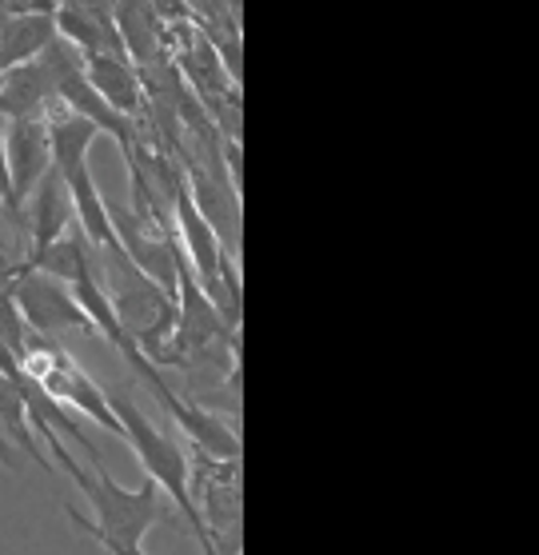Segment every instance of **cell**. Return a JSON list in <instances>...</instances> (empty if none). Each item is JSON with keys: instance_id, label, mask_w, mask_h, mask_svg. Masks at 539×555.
Here are the masks:
<instances>
[{"instance_id": "6da1fadb", "label": "cell", "mask_w": 539, "mask_h": 555, "mask_svg": "<svg viewBox=\"0 0 539 555\" xmlns=\"http://www.w3.org/2000/svg\"><path fill=\"white\" fill-rule=\"evenodd\" d=\"M44 448L56 455V464L68 472V480H73L76 488H80V495L92 504V519L80 516V512H68L76 528L85 531V535H92L97 543H128V547H140L144 535L152 531V524L161 519V504H164L161 488H156L149 476H144L140 488H120V483L108 476V467H104L101 460H92V464H97V480H88L85 467L76 464L73 452L61 443V436L44 440Z\"/></svg>"}, {"instance_id": "7a4b0ae2", "label": "cell", "mask_w": 539, "mask_h": 555, "mask_svg": "<svg viewBox=\"0 0 539 555\" xmlns=\"http://www.w3.org/2000/svg\"><path fill=\"white\" fill-rule=\"evenodd\" d=\"M104 396H108L113 416L120 420V440L132 448V455H137L140 467H144V476L184 512V524H189L192 535L201 540L204 555H224L220 543H216L213 528H208V519H204V512L196 507V495H192V483H189L192 472H189L184 452H180V443H176L172 436H164V431L140 412L137 400H132L125 388H104Z\"/></svg>"}, {"instance_id": "3957f363", "label": "cell", "mask_w": 539, "mask_h": 555, "mask_svg": "<svg viewBox=\"0 0 539 555\" xmlns=\"http://www.w3.org/2000/svg\"><path fill=\"white\" fill-rule=\"evenodd\" d=\"M13 300L21 308V320L28 324V332H37L44 340H56L61 332H88L97 336L88 315L80 312V304L73 300L68 284L44 276V272H33V268H21L13 280Z\"/></svg>"}, {"instance_id": "277c9868", "label": "cell", "mask_w": 539, "mask_h": 555, "mask_svg": "<svg viewBox=\"0 0 539 555\" xmlns=\"http://www.w3.org/2000/svg\"><path fill=\"white\" fill-rule=\"evenodd\" d=\"M152 388V396L161 400V408L172 416V424L184 436L192 440V448H196V455H204V460H240V436L232 424H224V420L216 416V412H208V408L201 404H192V400H184L180 391L164 379V372L156 367L149 379H144Z\"/></svg>"}, {"instance_id": "5b68a950", "label": "cell", "mask_w": 539, "mask_h": 555, "mask_svg": "<svg viewBox=\"0 0 539 555\" xmlns=\"http://www.w3.org/2000/svg\"><path fill=\"white\" fill-rule=\"evenodd\" d=\"M4 168H9V189L13 204L25 224V201L37 189L44 172L52 168L49 160V132L44 120H4Z\"/></svg>"}, {"instance_id": "8992f818", "label": "cell", "mask_w": 539, "mask_h": 555, "mask_svg": "<svg viewBox=\"0 0 539 555\" xmlns=\"http://www.w3.org/2000/svg\"><path fill=\"white\" fill-rule=\"evenodd\" d=\"M64 189H68V201H73V220L76 232L85 236V244L101 248V253H120V241H116L113 228V208L101 196L97 180H92V168L80 165L73 172H64Z\"/></svg>"}, {"instance_id": "52a82bcc", "label": "cell", "mask_w": 539, "mask_h": 555, "mask_svg": "<svg viewBox=\"0 0 539 555\" xmlns=\"http://www.w3.org/2000/svg\"><path fill=\"white\" fill-rule=\"evenodd\" d=\"M28 256L44 253L49 244H56L73 224V201L56 168L44 172L37 189L28 192Z\"/></svg>"}, {"instance_id": "ba28073f", "label": "cell", "mask_w": 539, "mask_h": 555, "mask_svg": "<svg viewBox=\"0 0 539 555\" xmlns=\"http://www.w3.org/2000/svg\"><path fill=\"white\" fill-rule=\"evenodd\" d=\"M85 80L101 92V101L108 108H116L120 116L137 120L140 104H144V80L132 68L125 52H101V56H88L85 61Z\"/></svg>"}, {"instance_id": "9c48e42d", "label": "cell", "mask_w": 539, "mask_h": 555, "mask_svg": "<svg viewBox=\"0 0 539 555\" xmlns=\"http://www.w3.org/2000/svg\"><path fill=\"white\" fill-rule=\"evenodd\" d=\"M56 40L52 13H4L0 21V73H13L21 64L37 61Z\"/></svg>"}, {"instance_id": "30bf717a", "label": "cell", "mask_w": 539, "mask_h": 555, "mask_svg": "<svg viewBox=\"0 0 539 555\" xmlns=\"http://www.w3.org/2000/svg\"><path fill=\"white\" fill-rule=\"evenodd\" d=\"M56 96H61V104L68 108V113L85 116L88 125H97L104 137H113L125 152L137 144V137H132V120H128V116H120L116 108H108V104L101 101V92L85 80V68L64 76L61 85H56Z\"/></svg>"}, {"instance_id": "8fae6325", "label": "cell", "mask_w": 539, "mask_h": 555, "mask_svg": "<svg viewBox=\"0 0 539 555\" xmlns=\"http://www.w3.org/2000/svg\"><path fill=\"white\" fill-rule=\"evenodd\" d=\"M44 132H49V160L61 177L73 172V168L88 165V149H92V140L101 137V128L88 125L85 116L68 113V108L52 113L44 120Z\"/></svg>"}, {"instance_id": "7c38bea8", "label": "cell", "mask_w": 539, "mask_h": 555, "mask_svg": "<svg viewBox=\"0 0 539 555\" xmlns=\"http://www.w3.org/2000/svg\"><path fill=\"white\" fill-rule=\"evenodd\" d=\"M116 37L125 44V56L152 64L161 52V16L152 9V0H116Z\"/></svg>"}, {"instance_id": "4fadbf2b", "label": "cell", "mask_w": 539, "mask_h": 555, "mask_svg": "<svg viewBox=\"0 0 539 555\" xmlns=\"http://www.w3.org/2000/svg\"><path fill=\"white\" fill-rule=\"evenodd\" d=\"M0 436L13 443V448H25V455L37 467L52 472L49 455H44V448H40V440H37V431H33V424H28L25 396H21V388H16V379L4 376V372H0Z\"/></svg>"}, {"instance_id": "5bb4252c", "label": "cell", "mask_w": 539, "mask_h": 555, "mask_svg": "<svg viewBox=\"0 0 539 555\" xmlns=\"http://www.w3.org/2000/svg\"><path fill=\"white\" fill-rule=\"evenodd\" d=\"M0 208H13L16 212V204H13V189H9V168H4V120H0ZM16 220H21V212H16ZM25 228V224H21ZM4 248V244H0Z\"/></svg>"}, {"instance_id": "9a60e30c", "label": "cell", "mask_w": 539, "mask_h": 555, "mask_svg": "<svg viewBox=\"0 0 539 555\" xmlns=\"http://www.w3.org/2000/svg\"><path fill=\"white\" fill-rule=\"evenodd\" d=\"M0 464L9 467V472H16V467H21V460H16V452H13V443L4 440V436H0Z\"/></svg>"}, {"instance_id": "2e32d148", "label": "cell", "mask_w": 539, "mask_h": 555, "mask_svg": "<svg viewBox=\"0 0 539 555\" xmlns=\"http://www.w3.org/2000/svg\"><path fill=\"white\" fill-rule=\"evenodd\" d=\"M108 555H149L144 547H128V543H101Z\"/></svg>"}, {"instance_id": "e0dca14e", "label": "cell", "mask_w": 539, "mask_h": 555, "mask_svg": "<svg viewBox=\"0 0 539 555\" xmlns=\"http://www.w3.org/2000/svg\"><path fill=\"white\" fill-rule=\"evenodd\" d=\"M220 4H224V9H228V13H232V16L240 13V0H216V9H220Z\"/></svg>"}]
</instances>
